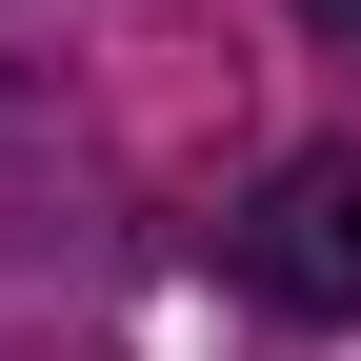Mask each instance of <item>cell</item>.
Listing matches in <instances>:
<instances>
[{"label": "cell", "instance_id": "2", "mask_svg": "<svg viewBox=\"0 0 361 361\" xmlns=\"http://www.w3.org/2000/svg\"><path fill=\"white\" fill-rule=\"evenodd\" d=\"M301 20H322V40H341V61H361V0H301Z\"/></svg>", "mask_w": 361, "mask_h": 361}, {"label": "cell", "instance_id": "1", "mask_svg": "<svg viewBox=\"0 0 361 361\" xmlns=\"http://www.w3.org/2000/svg\"><path fill=\"white\" fill-rule=\"evenodd\" d=\"M221 261H241L281 322H361V161L322 141V161H281L241 221H221Z\"/></svg>", "mask_w": 361, "mask_h": 361}]
</instances>
